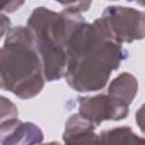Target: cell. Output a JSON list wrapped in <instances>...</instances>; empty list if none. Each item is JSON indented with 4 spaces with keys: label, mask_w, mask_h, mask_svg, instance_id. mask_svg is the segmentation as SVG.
I'll return each instance as SVG.
<instances>
[{
    "label": "cell",
    "mask_w": 145,
    "mask_h": 145,
    "mask_svg": "<svg viewBox=\"0 0 145 145\" xmlns=\"http://www.w3.org/2000/svg\"><path fill=\"white\" fill-rule=\"evenodd\" d=\"M66 53V80L71 88L83 93L102 89L126 58L121 44L110 40L94 22L85 20L75 27Z\"/></svg>",
    "instance_id": "6da1fadb"
},
{
    "label": "cell",
    "mask_w": 145,
    "mask_h": 145,
    "mask_svg": "<svg viewBox=\"0 0 145 145\" xmlns=\"http://www.w3.org/2000/svg\"><path fill=\"white\" fill-rule=\"evenodd\" d=\"M44 82L31 31L24 26L10 28L0 48V87L26 100L40 94Z\"/></svg>",
    "instance_id": "7a4b0ae2"
},
{
    "label": "cell",
    "mask_w": 145,
    "mask_h": 145,
    "mask_svg": "<svg viewBox=\"0 0 145 145\" xmlns=\"http://www.w3.org/2000/svg\"><path fill=\"white\" fill-rule=\"evenodd\" d=\"M84 18L65 10L52 11L37 7L27 20L36 51L41 59L45 82L58 80L65 76L67 66V44L75 27Z\"/></svg>",
    "instance_id": "3957f363"
},
{
    "label": "cell",
    "mask_w": 145,
    "mask_h": 145,
    "mask_svg": "<svg viewBox=\"0 0 145 145\" xmlns=\"http://www.w3.org/2000/svg\"><path fill=\"white\" fill-rule=\"evenodd\" d=\"M94 23L118 44L142 40L145 34L144 12L131 7H106L102 16Z\"/></svg>",
    "instance_id": "277c9868"
},
{
    "label": "cell",
    "mask_w": 145,
    "mask_h": 145,
    "mask_svg": "<svg viewBox=\"0 0 145 145\" xmlns=\"http://www.w3.org/2000/svg\"><path fill=\"white\" fill-rule=\"evenodd\" d=\"M129 113V105L108 94L78 99V114L95 127L105 120H122Z\"/></svg>",
    "instance_id": "5b68a950"
},
{
    "label": "cell",
    "mask_w": 145,
    "mask_h": 145,
    "mask_svg": "<svg viewBox=\"0 0 145 145\" xmlns=\"http://www.w3.org/2000/svg\"><path fill=\"white\" fill-rule=\"evenodd\" d=\"M43 140V133L33 122L9 119L0 122L1 145H39Z\"/></svg>",
    "instance_id": "8992f818"
},
{
    "label": "cell",
    "mask_w": 145,
    "mask_h": 145,
    "mask_svg": "<svg viewBox=\"0 0 145 145\" xmlns=\"http://www.w3.org/2000/svg\"><path fill=\"white\" fill-rule=\"evenodd\" d=\"M93 123L78 113L70 116L62 134L65 145H95L99 138Z\"/></svg>",
    "instance_id": "52a82bcc"
},
{
    "label": "cell",
    "mask_w": 145,
    "mask_h": 145,
    "mask_svg": "<svg viewBox=\"0 0 145 145\" xmlns=\"http://www.w3.org/2000/svg\"><path fill=\"white\" fill-rule=\"evenodd\" d=\"M138 82L130 72H122L116 77L108 88V95L129 105L137 94Z\"/></svg>",
    "instance_id": "ba28073f"
},
{
    "label": "cell",
    "mask_w": 145,
    "mask_h": 145,
    "mask_svg": "<svg viewBox=\"0 0 145 145\" xmlns=\"http://www.w3.org/2000/svg\"><path fill=\"white\" fill-rule=\"evenodd\" d=\"M95 145H145V142L130 127L120 126L103 130Z\"/></svg>",
    "instance_id": "9c48e42d"
},
{
    "label": "cell",
    "mask_w": 145,
    "mask_h": 145,
    "mask_svg": "<svg viewBox=\"0 0 145 145\" xmlns=\"http://www.w3.org/2000/svg\"><path fill=\"white\" fill-rule=\"evenodd\" d=\"M17 116L18 110L16 105L7 97L0 95V122L9 119H15L17 118Z\"/></svg>",
    "instance_id": "30bf717a"
},
{
    "label": "cell",
    "mask_w": 145,
    "mask_h": 145,
    "mask_svg": "<svg viewBox=\"0 0 145 145\" xmlns=\"http://www.w3.org/2000/svg\"><path fill=\"white\" fill-rule=\"evenodd\" d=\"M66 9L65 11L70 12V14H76V15H80L82 11H86L88 9V7L92 5V2L87 1V2H67V3H61Z\"/></svg>",
    "instance_id": "8fae6325"
},
{
    "label": "cell",
    "mask_w": 145,
    "mask_h": 145,
    "mask_svg": "<svg viewBox=\"0 0 145 145\" xmlns=\"http://www.w3.org/2000/svg\"><path fill=\"white\" fill-rule=\"evenodd\" d=\"M10 29V19L0 11V39Z\"/></svg>",
    "instance_id": "7c38bea8"
},
{
    "label": "cell",
    "mask_w": 145,
    "mask_h": 145,
    "mask_svg": "<svg viewBox=\"0 0 145 145\" xmlns=\"http://www.w3.org/2000/svg\"><path fill=\"white\" fill-rule=\"evenodd\" d=\"M41 145H60V143H58V142H49V143L41 144Z\"/></svg>",
    "instance_id": "4fadbf2b"
}]
</instances>
